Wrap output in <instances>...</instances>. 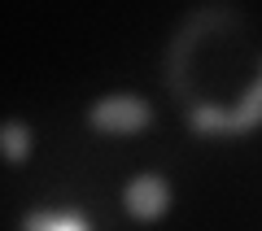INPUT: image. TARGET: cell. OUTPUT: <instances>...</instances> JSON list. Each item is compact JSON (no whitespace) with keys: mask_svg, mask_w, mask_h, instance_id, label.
Returning a JSON list of instances; mask_svg holds the SVG:
<instances>
[{"mask_svg":"<svg viewBox=\"0 0 262 231\" xmlns=\"http://www.w3.org/2000/svg\"><path fill=\"white\" fill-rule=\"evenodd\" d=\"M31 148H35L31 122H22V118H5L0 122V157L9 161V166H22V161L31 157Z\"/></svg>","mask_w":262,"mask_h":231,"instance_id":"5b68a950","label":"cell"},{"mask_svg":"<svg viewBox=\"0 0 262 231\" xmlns=\"http://www.w3.org/2000/svg\"><path fill=\"white\" fill-rule=\"evenodd\" d=\"M170 201H175V188H170V179L162 175V170H140V175H131L127 188H122V210L136 222L166 218Z\"/></svg>","mask_w":262,"mask_h":231,"instance_id":"3957f363","label":"cell"},{"mask_svg":"<svg viewBox=\"0 0 262 231\" xmlns=\"http://www.w3.org/2000/svg\"><path fill=\"white\" fill-rule=\"evenodd\" d=\"M18 231H92V222L79 210H27Z\"/></svg>","mask_w":262,"mask_h":231,"instance_id":"277c9868","label":"cell"},{"mask_svg":"<svg viewBox=\"0 0 262 231\" xmlns=\"http://www.w3.org/2000/svg\"><path fill=\"white\" fill-rule=\"evenodd\" d=\"M88 127L96 135H140V131L153 127V105L136 92H114V96H96L88 105Z\"/></svg>","mask_w":262,"mask_h":231,"instance_id":"7a4b0ae2","label":"cell"},{"mask_svg":"<svg viewBox=\"0 0 262 231\" xmlns=\"http://www.w3.org/2000/svg\"><path fill=\"white\" fill-rule=\"evenodd\" d=\"M245 39L249 13L236 5H201L184 13L170 35L166 87L184 101V118L196 135L236 140L262 127V79H236Z\"/></svg>","mask_w":262,"mask_h":231,"instance_id":"6da1fadb","label":"cell"}]
</instances>
